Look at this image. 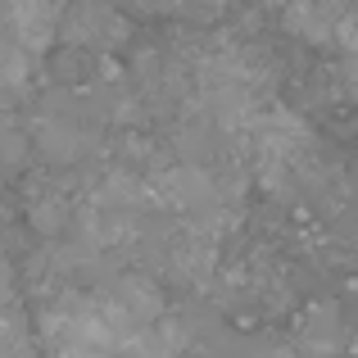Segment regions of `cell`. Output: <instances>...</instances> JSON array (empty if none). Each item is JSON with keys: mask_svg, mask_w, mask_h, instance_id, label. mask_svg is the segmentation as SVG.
<instances>
[{"mask_svg": "<svg viewBox=\"0 0 358 358\" xmlns=\"http://www.w3.org/2000/svg\"><path fill=\"white\" fill-rule=\"evenodd\" d=\"M64 45L82 55H100L109 50L114 41L127 36V23H122L118 9H105V5H78V9H59V27H55Z\"/></svg>", "mask_w": 358, "mask_h": 358, "instance_id": "obj_1", "label": "cell"}, {"mask_svg": "<svg viewBox=\"0 0 358 358\" xmlns=\"http://www.w3.org/2000/svg\"><path fill=\"white\" fill-rule=\"evenodd\" d=\"M105 308L122 327H131V331H145V327H155L159 317H168L164 290H159L150 277H118L114 286H109V295H105Z\"/></svg>", "mask_w": 358, "mask_h": 358, "instance_id": "obj_2", "label": "cell"}, {"mask_svg": "<svg viewBox=\"0 0 358 358\" xmlns=\"http://www.w3.org/2000/svg\"><path fill=\"white\" fill-rule=\"evenodd\" d=\"M55 27H59V9L55 5H5L0 9V32L18 45V50L32 59L45 45L55 41Z\"/></svg>", "mask_w": 358, "mask_h": 358, "instance_id": "obj_3", "label": "cell"}, {"mask_svg": "<svg viewBox=\"0 0 358 358\" xmlns=\"http://www.w3.org/2000/svg\"><path fill=\"white\" fill-rule=\"evenodd\" d=\"M32 145L41 150L50 164H78V159L87 155L91 136H87V131H82L73 118H64V114H55V109H45V114L32 118Z\"/></svg>", "mask_w": 358, "mask_h": 358, "instance_id": "obj_4", "label": "cell"}, {"mask_svg": "<svg viewBox=\"0 0 358 358\" xmlns=\"http://www.w3.org/2000/svg\"><path fill=\"white\" fill-rule=\"evenodd\" d=\"M213 254H218V236H204V231H182V241L168 250V268L182 281H204L213 272Z\"/></svg>", "mask_w": 358, "mask_h": 358, "instance_id": "obj_5", "label": "cell"}, {"mask_svg": "<svg viewBox=\"0 0 358 358\" xmlns=\"http://www.w3.org/2000/svg\"><path fill=\"white\" fill-rule=\"evenodd\" d=\"M345 18H350V9L341 5H290L281 14V23L304 41H331V36H341Z\"/></svg>", "mask_w": 358, "mask_h": 358, "instance_id": "obj_6", "label": "cell"}, {"mask_svg": "<svg viewBox=\"0 0 358 358\" xmlns=\"http://www.w3.org/2000/svg\"><path fill=\"white\" fill-rule=\"evenodd\" d=\"M299 345L308 350V358H331L345 345V327H341V308L336 304H317L304 313L299 327Z\"/></svg>", "mask_w": 358, "mask_h": 358, "instance_id": "obj_7", "label": "cell"}, {"mask_svg": "<svg viewBox=\"0 0 358 358\" xmlns=\"http://www.w3.org/2000/svg\"><path fill=\"white\" fill-rule=\"evenodd\" d=\"M27 218H32V227L41 231V236H59V231L69 227L73 209H69V200H64L59 191H45V195H32V204H27Z\"/></svg>", "mask_w": 358, "mask_h": 358, "instance_id": "obj_8", "label": "cell"}, {"mask_svg": "<svg viewBox=\"0 0 358 358\" xmlns=\"http://www.w3.org/2000/svg\"><path fill=\"white\" fill-rule=\"evenodd\" d=\"M27 164V131L9 114H0V173H14Z\"/></svg>", "mask_w": 358, "mask_h": 358, "instance_id": "obj_9", "label": "cell"}, {"mask_svg": "<svg viewBox=\"0 0 358 358\" xmlns=\"http://www.w3.org/2000/svg\"><path fill=\"white\" fill-rule=\"evenodd\" d=\"M32 341H27V322L14 308H0V358H27Z\"/></svg>", "mask_w": 358, "mask_h": 358, "instance_id": "obj_10", "label": "cell"}, {"mask_svg": "<svg viewBox=\"0 0 358 358\" xmlns=\"http://www.w3.org/2000/svg\"><path fill=\"white\" fill-rule=\"evenodd\" d=\"M9 295H14V277H9V263L0 259V308L9 304Z\"/></svg>", "mask_w": 358, "mask_h": 358, "instance_id": "obj_11", "label": "cell"}]
</instances>
